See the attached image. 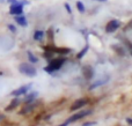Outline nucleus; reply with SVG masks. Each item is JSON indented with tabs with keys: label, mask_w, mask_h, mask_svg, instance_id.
I'll return each instance as SVG.
<instances>
[{
	"label": "nucleus",
	"mask_w": 132,
	"mask_h": 126,
	"mask_svg": "<svg viewBox=\"0 0 132 126\" xmlns=\"http://www.w3.org/2000/svg\"><path fill=\"white\" fill-rule=\"evenodd\" d=\"M87 51H88V45H86L81 51H80L79 53H78V55H77V58H78V59H81V58L87 53Z\"/></svg>",
	"instance_id": "nucleus-14"
},
{
	"label": "nucleus",
	"mask_w": 132,
	"mask_h": 126,
	"mask_svg": "<svg viewBox=\"0 0 132 126\" xmlns=\"http://www.w3.org/2000/svg\"><path fill=\"white\" fill-rule=\"evenodd\" d=\"M19 103H20V102H19L18 97H15V98H14L13 101H12L11 105H9V106H7V108H6V110H7V111H11V110H13L14 108H16V106H18V104H19Z\"/></svg>",
	"instance_id": "nucleus-13"
},
{
	"label": "nucleus",
	"mask_w": 132,
	"mask_h": 126,
	"mask_svg": "<svg viewBox=\"0 0 132 126\" xmlns=\"http://www.w3.org/2000/svg\"><path fill=\"white\" fill-rule=\"evenodd\" d=\"M77 8L80 13H85V6L81 1H77Z\"/></svg>",
	"instance_id": "nucleus-15"
},
{
	"label": "nucleus",
	"mask_w": 132,
	"mask_h": 126,
	"mask_svg": "<svg viewBox=\"0 0 132 126\" xmlns=\"http://www.w3.org/2000/svg\"><path fill=\"white\" fill-rule=\"evenodd\" d=\"M30 88H31V83H29V85H26V86H22V87L18 88V89H15V90H13L11 95H12L13 97L22 96V95H26L28 92H29Z\"/></svg>",
	"instance_id": "nucleus-5"
},
{
	"label": "nucleus",
	"mask_w": 132,
	"mask_h": 126,
	"mask_svg": "<svg viewBox=\"0 0 132 126\" xmlns=\"http://www.w3.org/2000/svg\"><path fill=\"white\" fill-rule=\"evenodd\" d=\"M130 53H131V56H132V51H131V52H130Z\"/></svg>",
	"instance_id": "nucleus-22"
},
{
	"label": "nucleus",
	"mask_w": 132,
	"mask_h": 126,
	"mask_svg": "<svg viewBox=\"0 0 132 126\" xmlns=\"http://www.w3.org/2000/svg\"><path fill=\"white\" fill-rule=\"evenodd\" d=\"M19 71H20V73L24 74V75H27V76H30V78H34L37 74L36 68H35L31 64H28V62H22V64H20Z\"/></svg>",
	"instance_id": "nucleus-2"
},
{
	"label": "nucleus",
	"mask_w": 132,
	"mask_h": 126,
	"mask_svg": "<svg viewBox=\"0 0 132 126\" xmlns=\"http://www.w3.org/2000/svg\"><path fill=\"white\" fill-rule=\"evenodd\" d=\"M44 37V31L43 30H36V31L34 32V39L35 41H42Z\"/></svg>",
	"instance_id": "nucleus-10"
},
{
	"label": "nucleus",
	"mask_w": 132,
	"mask_h": 126,
	"mask_svg": "<svg viewBox=\"0 0 132 126\" xmlns=\"http://www.w3.org/2000/svg\"><path fill=\"white\" fill-rule=\"evenodd\" d=\"M8 29L11 30L12 32H16L18 30H16V27L15 25H13V24H8Z\"/></svg>",
	"instance_id": "nucleus-16"
},
{
	"label": "nucleus",
	"mask_w": 132,
	"mask_h": 126,
	"mask_svg": "<svg viewBox=\"0 0 132 126\" xmlns=\"http://www.w3.org/2000/svg\"><path fill=\"white\" fill-rule=\"evenodd\" d=\"M27 56H28V58H29V61L31 62V64H36V62H38V58H37L32 52L28 51V52H27Z\"/></svg>",
	"instance_id": "nucleus-12"
},
{
	"label": "nucleus",
	"mask_w": 132,
	"mask_h": 126,
	"mask_svg": "<svg viewBox=\"0 0 132 126\" xmlns=\"http://www.w3.org/2000/svg\"><path fill=\"white\" fill-rule=\"evenodd\" d=\"M9 14L16 16V15H22L23 14V4L21 1H18L15 4H12L9 7Z\"/></svg>",
	"instance_id": "nucleus-4"
},
{
	"label": "nucleus",
	"mask_w": 132,
	"mask_h": 126,
	"mask_svg": "<svg viewBox=\"0 0 132 126\" xmlns=\"http://www.w3.org/2000/svg\"><path fill=\"white\" fill-rule=\"evenodd\" d=\"M90 112H92V110H84V111H79V112L75 113V115H72L70 118H68L67 120H66L65 123H63V124H62V125H59V126H67L68 124H71V123L77 122V120H79V119H81V118H84L85 116H88Z\"/></svg>",
	"instance_id": "nucleus-3"
},
{
	"label": "nucleus",
	"mask_w": 132,
	"mask_h": 126,
	"mask_svg": "<svg viewBox=\"0 0 132 126\" xmlns=\"http://www.w3.org/2000/svg\"><path fill=\"white\" fill-rule=\"evenodd\" d=\"M19 0H7V2H8V4H15V2H18Z\"/></svg>",
	"instance_id": "nucleus-19"
},
{
	"label": "nucleus",
	"mask_w": 132,
	"mask_h": 126,
	"mask_svg": "<svg viewBox=\"0 0 132 126\" xmlns=\"http://www.w3.org/2000/svg\"><path fill=\"white\" fill-rule=\"evenodd\" d=\"M37 95H38V93H36V92H34V93H31V94L27 95V97L24 98V102H26V103H30V102H32L35 98H36Z\"/></svg>",
	"instance_id": "nucleus-11"
},
{
	"label": "nucleus",
	"mask_w": 132,
	"mask_h": 126,
	"mask_svg": "<svg viewBox=\"0 0 132 126\" xmlns=\"http://www.w3.org/2000/svg\"><path fill=\"white\" fill-rule=\"evenodd\" d=\"M87 103H88V101H87L86 98H79L78 101H75L74 103L72 104V106H71V110H72V111L79 110V109H81L84 105H86Z\"/></svg>",
	"instance_id": "nucleus-7"
},
{
	"label": "nucleus",
	"mask_w": 132,
	"mask_h": 126,
	"mask_svg": "<svg viewBox=\"0 0 132 126\" xmlns=\"http://www.w3.org/2000/svg\"><path fill=\"white\" fill-rule=\"evenodd\" d=\"M82 73H84V76H85V78L89 80V79L93 78L94 71H93V68H92L90 66H85L84 69H82Z\"/></svg>",
	"instance_id": "nucleus-8"
},
{
	"label": "nucleus",
	"mask_w": 132,
	"mask_h": 126,
	"mask_svg": "<svg viewBox=\"0 0 132 126\" xmlns=\"http://www.w3.org/2000/svg\"><path fill=\"white\" fill-rule=\"evenodd\" d=\"M65 8H66V11H67L70 14L72 13V9H71V7H70V5H68V4H65Z\"/></svg>",
	"instance_id": "nucleus-17"
},
{
	"label": "nucleus",
	"mask_w": 132,
	"mask_h": 126,
	"mask_svg": "<svg viewBox=\"0 0 132 126\" xmlns=\"http://www.w3.org/2000/svg\"><path fill=\"white\" fill-rule=\"evenodd\" d=\"M95 1H102L103 2V1H107V0H95Z\"/></svg>",
	"instance_id": "nucleus-21"
},
{
	"label": "nucleus",
	"mask_w": 132,
	"mask_h": 126,
	"mask_svg": "<svg viewBox=\"0 0 132 126\" xmlns=\"http://www.w3.org/2000/svg\"><path fill=\"white\" fill-rule=\"evenodd\" d=\"M95 124H96V123H85L82 126H93V125H95Z\"/></svg>",
	"instance_id": "nucleus-18"
},
{
	"label": "nucleus",
	"mask_w": 132,
	"mask_h": 126,
	"mask_svg": "<svg viewBox=\"0 0 132 126\" xmlns=\"http://www.w3.org/2000/svg\"><path fill=\"white\" fill-rule=\"evenodd\" d=\"M126 122L129 123V125L132 126V119H131V118H128V119H126Z\"/></svg>",
	"instance_id": "nucleus-20"
},
{
	"label": "nucleus",
	"mask_w": 132,
	"mask_h": 126,
	"mask_svg": "<svg viewBox=\"0 0 132 126\" xmlns=\"http://www.w3.org/2000/svg\"><path fill=\"white\" fill-rule=\"evenodd\" d=\"M119 25H121V22H119L118 20H111L107 23V25H105V31H107L108 34L115 32L119 28Z\"/></svg>",
	"instance_id": "nucleus-6"
},
{
	"label": "nucleus",
	"mask_w": 132,
	"mask_h": 126,
	"mask_svg": "<svg viewBox=\"0 0 132 126\" xmlns=\"http://www.w3.org/2000/svg\"><path fill=\"white\" fill-rule=\"evenodd\" d=\"M65 64V58H57V59H53L52 61H50V64L48 66L44 67V71L48 72V73H53V72L58 71V69L62 68V66Z\"/></svg>",
	"instance_id": "nucleus-1"
},
{
	"label": "nucleus",
	"mask_w": 132,
	"mask_h": 126,
	"mask_svg": "<svg viewBox=\"0 0 132 126\" xmlns=\"http://www.w3.org/2000/svg\"><path fill=\"white\" fill-rule=\"evenodd\" d=\"M15 22H18V24L21 25V27H27L28 25L27 19H26L23 15H16L15 16Z\"/></svg>",
	"instance_id": "nucleus-9"
}]
</instances>
